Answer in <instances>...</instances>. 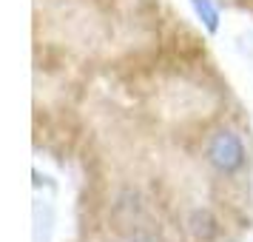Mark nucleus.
Segmentation results:
<instances>
[{
  "label": "nucleus",
  "mask_w": 253,
  "mask_h": 242,
  "mask_svg": "<svg viewBox=\"0 0 253 242\" xmlns=\"http://www.w3.org/2000/svg\"><path fill=\"white\" fill-rule=\"evenodd\" d=\"M35 143L77 180L80 242H242L253 131L168 0H35Z\"/></svg>",
  "instance_id": "f257e3e1"
}]
</instances>
